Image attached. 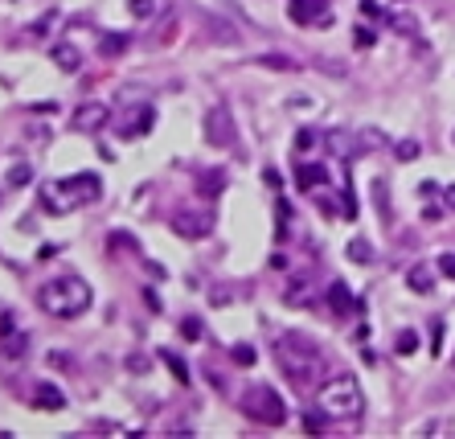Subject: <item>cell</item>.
I'll list each match as a JSON object with an SVG mask.
<instances>
[{
	"label": "cell",
	"mask_w": 455,
	"mask_h": 439,
	"mask_svg": "<svg viewBox=\"0 0 455 439\" xmlns=\"http://www.w3.org/2000/svg\"><path fill=\"white\" fill-rule=\"evenodd\" d=\"M91 300H95V296H91V283L78 279V276H58L37 292V304H41L49 316H58V321L82 316V312L91 308Z\"/></svg>",
	"instance_id": "cell-1"
},
{
	"label": "cell",
	"mask_w": 455,
	"mask_h": 439,
	"mask_svg": "<svg viewBox=\"0 0 455 439\" xmlns=\"http://www.w3.org/2000/svg\"><path fill=\"white\" fill-rule=\"evenodd\" d=\"M98 193H103L98 173H74V177H62L41 189V210L70 213V210H78V206H86V201H98Z\"/></svg>",
	"instance_id": "cell-2"
},
{
	"label": "cell",
	"mask_w": 455,
	"mask_h": 439,
	"mask_svg": "<svg viewBox=\"0 0 455 439\" xmlns=\"http://www.w3.org/2000/svg\"><path fill=\"white\" fill-rule=\"evenodd\" d=\"M275 358L295 382H316V378L324 374V353H320V345L308 341V337H300V333H283V337H279Z\"/></svg>",
	"instance_id": "cell-3"
},
{
	"label": "cell",
	"mask_w": 455,
	"mask_h": 439,
	"mask_svg": "<svg viewBox=\"0 0 455 439\" xmlns=\"http://www.w3.org/2000/svg\"><path fill=\"white\" fill-rule=\"evenodd\" d=\"M316 407L324 410L328 419H361V415H365V394H361V382L353 374L324 378V382H320V390H316Z\"/></svg>",
	"instance_id": "cell-4"
},
{
	"label": "cell",
	"mask_w": 455,
	"mask_h": 439,
	"mask_svg": "<svg viewBox=\"0 0 455 439\" xmlns=\"http://www.w3.org/2000/svg\"><path fill=\"white\" fill-rule=\"evenodd\" d=\"M242 410L255 419V423H262V427L287 423V407H283L279 390H275V386H262V382H255V386L242 394Z\"/></svg>",
	"instance_id": "cell-5"
},
{
	"label": "cell",
	"mask_w": 455,
	"mask_h": 439,
	"mask_svg": "<svg viewBox=\"0 0 455 439\" xmlns=\"http://www.w3.org/2000/svg\"><path fill=\"white\" fill-rule=\"evenodd\" d=\"M205 136H210L213 148H234V140H238L234 115H230L226 107H213V111L205 115Z\"/></svg>",
	"instance_id": "cell-6"
},
{
	"label": "cell",
	"mask_w": 455,
	"mask_h": 439,
	"mask_svg": "<svg viewBox=\"0 0 455 439\" xmlns=\"http://www.w3.org/2000/svg\"><path fill=\"white\" fill-rule=\"evenodd\" d=\"M173 230H177L180 238H189V243H193V238H205L213 230V213L210 210H185L173 218Z\"/></svg>",
	"instance_id": "cell-7"
},
{
	"label": "cell",
	"mask_w": 455,
	"mask_h": 439,
	"mask_svg": "<svg viewBox=\"0 0 455 439\" xmlns=\"http://www.w3.org/2000/svg\"><path fill=\"white\" fill-rule=\"evenodd\" d=\"M287 16L295 25H320L328 16V4L324 0H287Z\"/></svg>",
	"instance_id": "cell-8"
},
{
	"label": "cell",
	"mask_w": 455,
	"mask_h": 439,
	"mask_svg": "<svg viewBox=\"0 0 455 439\" xmlns=\"http://www.w3.org/2000/svg\"><path fill=\"white\" fill-rule=\"evenodd\" d=\"M107 123H111V111L103 103H82L78 111H74V128L78 131H103Z\"/></svg>",
	"instance_id": "cell-9"
},
{
	"label": "cell",
	"mask_w": 455,
	"mask_h": 439,
	"mask_svg": "<svg viewBox=\"0 0 455 439\" xmlns=\"http://www.w3.org/2000/svg\"><path fill=\"white\" fill-rule=\"evenodd\" d=\"M0 349H4L9 358H25V353H29L25 333H13V316H4V321H0Z\"/></svg>",
	"instance_id": "cell-10"
},
{
	"label": "cell",
	"mask_w": 455,
	"mask_h": 439,
	"mask_svg": "<svg viewBox=\"0 0 455 439\" xmlns=\"http://www.w3.org/2000/svg\"><path fill=\"white\" fill-rule=\"evenodd\" d=\"M49 58H53V66H58V70L74 74V70L82 66V49L70 46V41H53V46H49Z\"/></svg>",
	"instance_id": "cell-11"
},
{
	"label": "cell",
	"mask_w": 455,
	"mask_h": 439,
	"mask_svg": "<svg viewBox=\"0 0 455 439\" xmlns=\"http://www.w3.org/2000/svg\"><path fill=\"white\" fill-rule=\"evenodd\" d=\"M33 407L37 410H62L66 407V394L53 386V382H37L33 386Z\"/></svg>",
	"instance_id": "cell-12"
},
{
	"label": "cell",
	"mask_w": 455,
	"mask_h": 439,
	"mask_svg": "<svg viewBox=\"0 0 455 439\" xmlns=\"http://www.w3.org/2000/svg\"><path fill=\"white\" fill-rule=\"evenodd\" d=\"M324 181H328V168H324V164H300V173H295V185H300L304 193L324 189Z\"/></svg>",
	"instance_id": "cell-13"
},
{
	"label": "cell",
	"mask_w": 455,
	"mask_h": 439,
	"mask_svg": "<svg viewBox=\"0 0 455 439\" xmlns=\"http://www.w3.org/2000/svg\"><path fill=\"white\" fill-rule=\"evenodd\" d=\"M407 288L414 296H431V292H435V276H431V267H410V271H407Z\"/></svg>",
	"instance_id": "cell-14"
},
{
	"label": "cell",
	"mask_w": 455,
	"mask_h": 439,
	"mask_svg": "<svg viewBox=\"0 0 455 439\" xmlns=\"http://www.w3.org/2000/svg\"><path fill=\"white\" fill-rule=\"evenodd\" d=\"M349 304H353V292H349V283H344V279L328 283V308L337 312V316H344V312H349Z\"/></svg>",
	"instance_id": "cell-15"
},
{
	"label": "cell",
	"mask_w": 455,
	"mask_h": 439,
	"mask_svg": "<svg viewBox=\"0 0 455 439\" xmlns=\"http://www.w3.org/2000/svg\"><path fill=\"white\" fill-rule=\"evenodd\" d=\"M222 189H226V173H222V168H210V173L197 177V193L201 197H218Z\"/></svg>",
	"instance_id": "cell-16"
},
{
	"label": "cell",
	"mask_w": 455,
	"mask_h": 439,
	"mask_svg": "<svg viewBox=\"0 0 455 439\" xmlns=\"http://www.w3.org/2000/svg\"><path fill=\"white\" fill-rule=\"evenodd\" d=\"M308 283H312L308 276H292V279H287V288H283V300H287V304H295V308H300V304H304V300H308Z\"/></svg>",
	"instance_id": "cell-17"
},
{
	"label": "cell",
	"mask_w": 455,
	"mask_h": 439,
	"mask_svg": "<svg viewBox=\"0 0 455 439\" xmlns=\"http://www.w3.org/2000/svg\"><path fill=\"white\" fill-rule=\"evenodd\" d=\"M128 33H103V37H98V54H103V58H115V54H123V49H128Z\"/></svg>",
	"instance_id": "cell-18"
},
{
	"label": "cell",
	"mask_w": 455,
	"mask_h": 439,
	"mask_svg": "<svg viewBox=\"0 0 455 439\" xmlns=\"http://www.w3.org/2000/svg\"><path fill=\"white\" fill-rule=\"evenodd\" d=\"M344 255H349V263H374V246H369V238H353L344 246Z\"/></svg>",
	"instance_id": "cell-19"
},
{
	"label": "cell",
	"mask_w": 455,
	"mask_h": 439,
	"mask_svg": "<svg viewBox=\"0 0 455 439\" xmlns=\"http://www.w3.org/2000/svg\"><path fill=\"white\" fill-rule=\"evenodd\" d=\"M160 361L168 365V370H173V378H177V382H185V386H189V365H185V361L173 353V349H160Z\"/></svg>",
	"instance_id": "cell-20"
},
{
	"label": "cell",
	"mask_w": 455,
	"mask_h": 439,
	"mask_svg": "<svg viewBox=\"0 0 455 439\" xmlns=\"http://www.w3.org/2000/svg\"><path fill=\"white\" fill-rule=\"evenodd\" d=\"M394 156H398L402 164H410V161L423 156V144H419V140H398V144H394Z\"/></svg>",
	"instance_id": "cell-21"
},
{
	"label": "cell",
	"mask_w": 455,
	"mask_h": 439,
	"mask_svg": "<svg viewBox=\"0 0 455 439\" xmlns=\"http://www.w3.org/2000/svg\"><path fill=\"white\" fill-rule=\"evenodd\" d=\"M414 345H419V333H414V328H402V333H398V341H394V353H402V358H407V353H414Z\"/></svg>",
	"instance_id": "cell-22"
},
{
	"label": "cell",
	"mask_w": 455,
	"mask_h": 439,
	"mask_svg": "<svg viewBox=\"0 0 455 439\" xmlns=\"http://www.w3.org/2000/svg\"><path fill=\"white\" fill-rule=\"evenodd\" d=\"M259 66H267V70H287V74L295 70V62H292V58H283V54H262Z\"/></svg>",
	"instance_id": "cell-23"
},
{
	"label": "cell",
	"mask_w": 455,
	"mask_h": 439,
	"mask_svg": "<svg viewBox=\"0 0 455 439\" xmlns=\"http://www.w3.org/2000/svg\"><path fill=\"white\" fill-rule=\"evenodd\" d=\"M349 144H353L349 131H328V148H332L337 156H349Z\"/></svg>",
	"instance_id": "cell-24"
},
{
	"label": "cell",
	"mask_w": 455,
	"mask_h": 439,
	"mask_svg": "<svg viewBox=\"0 0 455 439\" xmlns=\"http://www.w3.org/2000/svg\"><path fill=\"white\" fill-rule=\"evenodd\" d=\"M230 358H234V365H255L259 353H255V345H234V349H230Z\"/></svg>",
	"instance_id": "cell-25"
},
{
	"label": "cell",
	"mask_w": 455,
	"mask_h": 439,
	"mask_svg": "<svg viewBox=\"0 0 455 439\" xmlns=\"http://www.w3.org/2000/svg\"><path fill=\"white\" fill-rule=\"evenodd\" d=\"M324 427H328V415H324V410H312L308 419H304V431H312V435H320Z\"/></svg>",
	"instance_id": "cell-26"
},
{
	"label": "cell",
	"mask_w": 455,
	"mask_h": 439,
	"mask_svg": "<svg viewBox=\"0 0 455 439\" xmlns=\"http://www.w3.org/2000/svg\"><path fill=\"white\" fill-rule=\"evenodd\" d=\"M357 140H361V148H365V152H369V148H382V144H386V136H382L377 128H365Z\"/></svg>",
	"instance_id": "cell-27"
},
{
	"label": "cell",
	"mask_w": 455,
	"mask_h": 439,
	"mask_svg": "<svg viewBox=\"0 0 455 439\" xmlns=\"http://www.w3.org/2000/svg\"><path fill=\"white\" fill-rule=\"evenodd\" d=\"M107 243H111V251H131L136 238H131L128 230H111V234H107Z\"/></svg>",
	"instance_id": "cell-28"
},
{
	"label": "cell",
	"mask_w": 455,
	"mask_h": 439,
	"mask_svg": "<svg viewBox=\"0 0 455 439\" xmlns=\"http://www.w3.org/2000/svg\"><path fill=\"white\" fill-rule=\"evenodd\" d=\"M128 13L131 16H152L156 13V0H128Z\"/></svg>",
	"instance_id": "cell-29"
},
{
	"label": "cell",
	"mask_w": 455,
	"mask_h": 439,
	"mask_svg": "<svg viewBox=\"0 0 455 439\" xmlns=\"http://www.w3.org/2000/svg\"><path fill=\"white\" fill-rule=\"evenodd\" d=\"M341 218H349V222L357 218V197H353V189H344L341 193Z\"/></svg>",
	"instance_id": "cell-30"
},
{
	"label": "cell",
	"mask_w": 455,
	"mask_h": 439,
	"mask_svg": "<svg viewBox=\"0 0 455 439\" xmlns=\"http://www.w3.org/2000/svg\"><path fill=\"white\" fill-rule=\"evenodd\" d=\"M33 181V168L29 164H13V173H9V185H29Z\"/></svg>",
	"instance_id": "cell-31"
},
{
	"label": "cell",
	"mask_w": 455,
	"mask_h": 439,
	"mask_svg": "<svg viewBox=\"0 0 455 439\" xmlns=\"http://www.w3.org/2000/svg\"><path fill=\"white\" fill-rule=\"evenodd\" d=\"M275 222H279V238H283V230L292 222V206H287V201H275Z\"/></svg>",
	"instance_id": "cell-32"
},
{
	"label": "cell",
	"mask_w": 455,
	"mask_h": 439,
	"mask_svg": "<svg viewBox=\"0 0 455 439\" xmlns=\"http://www.w3.org/2000/svg\"><path fill=\"white\" fill-rule=\"evenodd\" d=\"M180 337L197 341V337H201V321H197V316H185V321H180Z\"/></svg>",
	"instance_id": "cell-33"
},
{
	"label": "cell",
	"mask_w": 455,
	"mask_h": 439,
	"mask_svg": "<svg viewBox=\"0 0 455 439\" xmlns=\"http://www.w3.org/2000/svg\"><path fill=\"white\" fill-rule=\"evenodd\" d=\"M316 140H320V136H316L312 128H304L300 136H295V148H300V152H312V148H316Z\"/></svg>",
	"instance_id": "cell-34"
},
{
	"label": "cell",
	"mask_w": 455,
	"mask_h": 439,
	"mask_svg": "<svg viewBox=\"0 0 455 439\" xmlns=\"http://www.w3.org/2000/svg\"><path fill=\"white\" fill-rule=\"evenodd\" d=\"M353 41H357V49H374V29H365V25H361V29H353Z\"/></svg>",
	"instance_id": "cell-35"
},
{
	"label": "cell",
	"mask_w": 455,
	"mask_h": 439,
	"mask_svg": "<svg viewBox=\"0 0 455 439\" xmlns=\"http://www.w3.org/2000/svg\"><path fill=\"white\" fill-rule=\"evenodd\" d=\"M439 276L455 279V251H443L439 255Z\"/></svg>",
	"instance_id": "cell-36"
},
{
	"label": "cell",
	"mask_w": 455,
	"mask_h": 439,
	"mask_svg": "<svg viewBox=\"0 0 455 439\" xmlns=\"http://www.w3.org/2000/svg\"><path fill=\"white\" fill-rule=\"evenodd\" d=\"M53 21H58V13H46L41 21H33V25H29V33H33V37H41V33H46L49 25H53Z\"/></svg>",
	"instance_id": "cell-37"
},
{
	"label": "cell",
	"mask_w": 455,
	"mask_h": 439,
	"mask_svg": "<svg viewBox=\"0 0 455 439\" xmlns=\"http://www.w3.org/2000/svg\"><path fill=\"white\" fill-rule=\"evenodd\" d=\"M148 365H152V361H148L144 353H131V358H128V370H131V374H144Z\"/></svg>",
	"instance_id": "cell-38"
},
{
	"label": "cell",
	"mask_w": 455,
	"mask_h": 439,
	"mask_svg": "<svg viewBox=\"0 0 455 439\" xmlns=\"http://www.w3.org/2000/svg\"><path fill=\"white\" fill-rule=\"evenodd\" d=\"M361 13L369 16V21H382V16H386V13H382V9L374 4V0H361Z\"/></svg>",
	"instance_id": "cell-39"
},
{
	"label": "cell",
	"mask_w": 455,
	"mask_h": 439,
	"mask_svg": "<svg viewBox=\"0 0 455 439\" xmlns=\"http://www.w3.org/2000/svg\"><path fill=\"white\" fill-rule=\"evenodd\" d=\"M210 29H213V33H222V37H226V41H234V37H238V33L230 29L226 21H210Z\"/></svg>",
	"instance_id": "cell-40"
},
{
	"label": "cell",
	"mask_w": 455,
	"mask_h": 439,
	"mask_svg": "<svg viewBox=\"0 0 455 439\" xmlns=\"http://www.w3.org/2000/svg\"><path fill=\"white\" fill-rule=\"evenodd\" d=\"M262 181H267L271 189H279V185H283V177H279V168H262Z\"/></svg>",
	"instance_id": "cell-41"
},
{
	"label": "cell",
	"mask_w": 455,
	"mask_h": 439,
	"mask_svg": "<svg viewBox=\"0 0 455 439\" xmlns=\"http://www.w3.org/2000/svg\"><path fill=\"white\" fill-rule=\"evenodd\" d=\"M316 66H320V70H328V74H344V66H341V62H332V58H320Z\"/></svg>",
	"instance_id": "cell-42"
},
{
	"label": "cell",
	"mask_w": 455,
	"mask_h": 439,
	"mask_svg": "<svg viewBox=\"0 0 455 439\" xmlns=\"http://www.w3.org/2000/svg\"><path fill=\"white\" fill-rule=\"evenodd\" d=\"M443 210H447V206H426V210H423V218H426V222H439V218H443Z\"/></svg>",
	"instance_id": "cell-43"
},
{
	"label": "cell",
	"mask_w": 455,
	"mask_h": 439,
	"mask_svg": "<svg viewBox=\"0 0 455 439\" xmlns=\"http://www.w3.org/2000/svg\"><path fill=\"white\" fill-rule=\"evenodd\" d=\"M213 304H230V296H234V292H230V288H213Z\"/></svg>",
	"instance_id": "cell-44"
},
{
	"label": "cell",
	"mask_w": 455,
	"mask_h": 439,
	"mask_svg": "<svg viewBox=\"0 0 455 439\" xmlns=\"http://www.w3.org/2000/svg\"><path fill=\"white\" fill-rule=\"evenodd\" d=\"M144 300H148V308H152V312H160V308H164V304H160V296L152 292V288H148V292H144Z\"/></svg>",
	"instance_id": "cell-45"
},
{
	"label": "cell",
	"mask_w": 455,
	"mask_h": 439,
	"mask_svg": "<svg viewBox=\"0 0 455 439\" xmlns=\"http://www.w3.org/2000/svg\"><path fill=\"white\" fill-rule=\"evenodd\" d=\"M443 321H435V341H431V353H439V349H443Z\"/></svg>",
	"instance_id": "cell-46"
},
{
	"label": "cell",
	"mask_w": 455,
	"mask_h": 439,
	"mask_svg": "<svg viewBox=\"0 0 455 439\" xmlns=\"http://www.w3.org/2000/svg\"><path fill=\"white\" fill-rule=\"evenodd\" d=\"M443 206L455 213V185H447V189H443Z\"/></svg>",
	"instance_id": "cell-47"
}]
</instances>
